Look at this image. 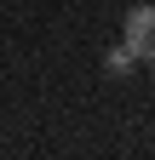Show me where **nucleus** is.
Wrapping results in <instances>:
<instances>
[{
	"label": "nucleus",
	"instance_id": "f257e3e1",
	"mask_svg": "<svg viewBox=\"0 0 155 160\" xmlns=\"http://www.w3.org/2000/svg\"><path fill=\"white\" fill-rule=\"evenodd\" d=\"M126 52L132 57H155V6H132L126 12Z\"/></svg>",
	"mask_w": 155,
	"mask_h": 160
},
{
	"label": "nucleus",
	"instance_id": "f03ea898",
	"mask_svg": "<svg viewBox=\"0 0 155 160\" xmlns=\"http://www.w3.org/2000/svg\"><path fill=\"white\" fill-rule=\"evenodd\" d=\"M132 63H138V57H132L126 46H115V52L104 57V69H109V74H132Z\"/></svg>",
	"mask_w": 155,
	"mask_h": 160
},
{
	"label": "nucleus",
	"instance_id": "7ed1b4c3",
	"mask_svg": "<svg viewBox=\"0 0 155 160\" xmlns=\"http://www.w3.org/2000/svg\"><path fill=\"white\" fill-rule=\"evenodd\" d=\"M149 69H155V57H149Z\"/></svg>",
	"mask_w": 155,
	"mask_h": 160
}]
</instances>
